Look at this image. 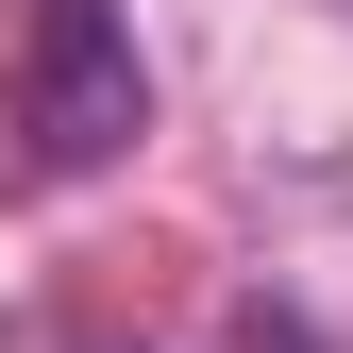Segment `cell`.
Returning <instances> with one entry per match:
<instances>
[{
	"mask_svg": "<svg viewBox=\"0 0 353 353\" xmlns=\"http://www.w3.org/2000/svg\"><path fill=\"white\" fill-rule=\"evenodd\" d=\"M152 135V68H135V17L118 0H34L17 17V168L34 185H84Z\"/></svg>",
	"mask_w": 353,
	"mask_h": 353,
	"instance_id": "cell-1",
	"label": "cell"
}]
</instances>
